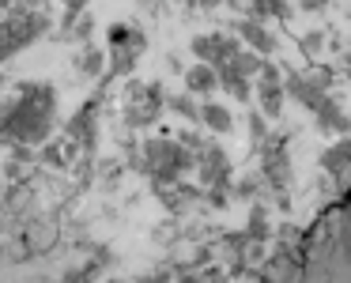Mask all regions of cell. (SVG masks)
<instances>
[{
    "instance_id": "obj_1",
    "label": "cell",
    "mask_w": 351,
    "mask_h": 283,
    "mask_svg": "<svg viewBox=\"0 0 351 283\" xmlns=\"http://www.w3.org/2000/svg\"><path fill=\"white\" fill-rule=\"evenodd\" d=\"M298 283H351V212L328 208L302 238V280Z\"/></svg>"
},
{
    "instance_id": "obj_2",
    "label": "cell",
    "mask_w": 351,
    "mask_h": 283,
    "mask_svg": "<svg viewBox=\"0 0 351 283\" xmlns=\"http://www.w3.org/2000/svg\"><path fill=\"white\" fill-rule=\"evenodd\" d=\"M57 91L49 84H23L12 106V144H42L53 132Z\"/></svg>"
},
{
    "instance_id": "obj_3",
    "label": "cell",
    "mask_w": 351,
    "mask_h": 283,
    "mask_svg": "<svg viewBox=\"0 0 351 283\" xmlns=\"http://www.w3.org/2000/svg\"><path fill=\"white\" fill-rule=\"evenodd\" d=\"M257 159H261V177H265L268 189L283 193L291 189V155H287V136L283 132H268V140L257 147Z\"/></svg>"
},
{
    "instance_id": "obj_4",
    "label": "cell",
    "mask_w": 351,
    "mask_h": 283,
    "mask_svg": "<svg viewBox=\"0 0 351 283\" xmlns=\"http://www.w3.org/2000/svg\"><path fill=\"white\" fill-rule=\"evenodd\" d=\"M167 110V91L162 84H129V106H125V125L129 129H147L159 121Z\"/></svg>"
},
{
    "instance_id": "obj_5",
    "label": "cell",
    "mask_w": 351,
    "mask_h": 283,
    "mask_svg": "<svg viewBox=\"0 0 351 283\" xmlns=\"http://www.w3.org/2000/svg\"><path fill=\"white\" fill-rule=\"evenodd\" d=\"M189 49H193V57L197 61H204V64H212V69H223V64L230 61V57L242 49V38H238L234 31H215V34H197V38L189 42Z\"/></svg>"
},
{
    "instance_id": "obj_6",
    "label": "cell",
    "mask_w": 351,
    "mask_h": 283,
    "mask_svg": "<svg viewBox=\"0 0 351 283\" xmlns=\"http://www.w3.org/2000/svg\"><path fill=\"white\" fill-rule=\"evenodd\" d=\"M253 91H257V110H261L265 117H280V114H283V102H287V87H283V72L276 69L272 61L261 64Z\"/></svg>"
},
{
    "instance_id": "obj_7",
    "label": "cell",
    "mask_w": 351,
    "mask_h": 283,
    "mask_svg": "<svg viewBox=\"0 0 351 283\" xmlns=\"http://www.w3.org/2000/svg\"><path fill=\"white\" fill-rule=\"evenodd\" d=\"M310 114H313L317 132H325V136H348V132H351V117L343 114V106H340V99H336V95H325V99L310 110Z\"/></svg>"
},
{
    "instance_id": "obj_8",
    "label": "cell",
    "mask_w": 351,
    "mask_h": 283,
    "mask_svg": "<svg viewBox=\"0 0 351 283\" xmlns=\"http://www.w3.org/2000/svg\"><path fill=\"white\" fill-rule=\"evenodd\" d=\"M234 34L242 38V46L245 49H253V53H261L268 61V57L280 49V38H276L272 31H268L261 19H234Z\"/></svg>"
},
{
    "instance_id": "obj_9",
    "label": "cell",
    "mask_w": 351,
    "mask_h": 283,
    "mask_svg": "<svg viewBox=\"0 0 351 283\" xmlns=\"http://www.w3.org/2000/svg\"><path fill=\"white\" fill-rule=\"evenodd\" d=\"M144 49H147V34L144 31H132L129 46L110 49V76H132V69H136V61H140Z\"/></svg>"
},
{
    "instance_id": "obj_10",
    "label": "cell",
    "mask_w": 351,
    "mask_h": 283,
    "mask_svg": "<svg viewBox=\"0 0 351 283\" xmlns=\"http://www.w3.org/2000/svg\"><path fill=\"white\" fill-rule=\"evenodd\" d=\"M182 84L189 95H197V99H208L212 91H219V69H212V64L197 61L193 69L182 72Z\"/></svg>"
},
{
    "instance_id": "obj_11",
    "label": "cell",
    "mask_w": 351,
    "mask_h": 283,
    "mask_svg": "<svg viewBox=\"0 0 351 283\" xmlns=\"http://www.w3.org/2000/svg\"><path fill=\"white\" fill-rule=\"evenodd\" d=\"M321 170L325 174H332V177H343L351 170V136H343L340 144H332V147H325L321 151Z\"/></svg>"
},
{
    "instance_id": "obj_12",
    "label": "cell",
    "mask_w": 351,
    "mask_h": 283,
    "mask_svg": "<svg viewBox=\"0 0 351 283\" xmlns=\"http://www.w3.org/2000/svg\"><path fill=\"white\" fill-rule=\"evenodd\" d=\"M200 125L212 129L215 136H227V132L234 129V117H230V110L219 106V102H204V106H200Z\"/></svg>"
},
{
    "instance_id": "obj_13",
    "label": "cell",
    "mask_w": 351,
    "mask_h": 283,
    "mask_svg": "<svg viewBox=\"0 0 351 283\" xmlns=\"http://www.w3.org/2000/svg\"><path fill=\"white\" fill-rule=\"evenodd\" d=\"M76 72H80V76H95V79H99L102 72H106V53H102L95 42H84L80 53H76Z\"/></svg>"
},
{
    "instance_id": "obj_14",
    "label": "cell",
    "mask_w": 351,
    "mask_h": 283,
    "mask_svg": "<svg viewBox=\"0 0 351 283\" xmlns=\"http://www.w3.org/2000/svg\"><path fill=\"white\" fill-rule=\"evenodd\" d=\"M219 87H223V91H227L234 102H250V99H253V84H250L245 76H238L230 64H223V69H219Z\"/></svg>"
},
{
    "instance_id": "obj_15",
    "label": "cell",
    "mask_w": 351,
    "mask_h": 283,
    "mask_svg": "<svg viewBox=\"0 0 351 283\" xmlns=\"http://www.w3.org/2000/svg\"><path fill=\"white\" fill-rule=\"evenodd\" d=\"M245 234H250L253 242H268V238H272V219H268V208L265 204H253L250 208V227H245Z\"/></svg>"
},
{
    "instance_id": "obj_16",
    "label": "cell",
    "mask_w": 351,
    "mask_h": 283,
    "mask_svg": "<svg viewBox=\"0 0 351 283\" xmlns=\"http://www.w3.org/2000/svg\"><path fill=\"white\" fill-rule=\"evenodd\" d=\"M106 260H110V253L102 249V253H99V257H95V260H87L84 268H76V272H69V275H64L61 283H95V280H99V275H102V268H106Z\"/></svg>"
},
{
    "instance_id": "obj_17",
    "label": "cell",
    "mask_w": 351,
    "mask_h": 283,
    "mask_svg": "<svg viewBox=\"0 0 351 283\" xmlns=\"http://www.w3.org/2000/svg\"><path fill=\"white\" fill-rule=\"evenodd\" d=\"M253 4V19L268 23V19H287L291 16V4L287 0H250Z\"/></svg>"
},
{
    "instance_id": "obj_18",
    "label": "cell",
    "mask_w": 351,
    "mask_h": 283,
    "mask_svg": "<svg viewBox=\"0 0 351 283\" xmlns=\"http://www.w3.org/2000/svg\"><path fill=\"white\" fill-rule=\"evenodd\" d=\"M167 110H174L178 117L185 121H200V106H197V95L182 91V95H167Z\"/></svg>"
},
{
    "instance_id": "obj_19",
    "label": "cell",
    "mask_w": 351,
    "mask_h": 283,
    "mask_svg": "<svg viewBox=\"0 0 351 283\" xmlns=\"http://www.w3.org/2000/svg\"><path fill=\"white\" fill-rule=\"evenodd\" d=\"M91 34H95V16L84 12L69 31H61V42H80V46H84V42H91Z\"/></svg>"
},
{
    "instance_id": "obj_20",
    "label": "cell",
    "mask_w": 351,
    "mask_h": 283,
    "mask_svg": "<svg viewBox=\"0 0 351 283\" xmlns=\"http://www.w3.org/2000/svg\"><path fill=\"white\" fill-rule=\"evenodd\" d=\"M250 140H253V151L268 140V117L261 114V110H253V114H250Z\"/></svg>"
},
{
    "instance_id": "obj_21",
    "label": "cell",
    "mask_w": 351,
    "mask_h": 283,
    "mask_svg": "<svg viewBox=\"0 0 351 283\" xmlns=\"http://www.w3.org/2000/svg\"><path fill=\"white\" fill-rule=\"evenodd\" d=\"M298 49H302L306 57H317L321 49H325V34H321V31H310V34H302V38H298Z\"/></svg>"
},
{
    "instance_id": "obj_22",
    "label": "cell",
    "mask_w": 351,
    "mask_h": 283,
    "mask_svg": "<svg viewBox=\"0 0 351 283\" xmlns=\"http://www.w3.org/2000/svg\"><path fill=\"white\" fill-rule=\"evenodd\" d=\"M261 185H265V177H261V174H250V177H242V182L234 185V193H238L242 200H253V197L261 193Z\"/></svg>"
},
{
    "instance_id": "obj_23",
    "label": "cell",
    "mask_w": 351,
    "mask_h": 283,
    "mask_svg": "<svg viewBox=\"0 0 351 283\" xmlns=\"http://www.w3.org/2000/svg\"><path fill=\"white\" fill-rule=\"evenodd\" d=\"M84 8H87V0H69V4H64V16H61V31H69V27L84 16Z\"/></svg>"
},
{
    "instance_id": "obj_24",
    "label": "cell",
    "mask_w": 351,
    "mask_h": 283,
    "mask_svg": "<svg viewBox=\"0 0 351 283\" xmlns=\"http://www.w3.org/2000/svg\"><path fill=\"white\" fill-rule=\"evenodd\" d=\"M42 159H46L49 167H64V162H69V155H64V147H57V144H46V151H42Z\"/></svg>"
},
{
    "instance_id": "obj_25",
    "label": "cell",
    "mask_w": 351,
    "mask_h": 283,
    "mask_svg": "<svg viewBox=\"0 0 351 283\" xmlns=\"http://www.w3.org/2000/svg\"><path fill=\"white\" fill-rule=\"evenodd\" d=\"M136 283H174V275L167 272V268H159V272H152V275H144V280H136Z\"/></svg>"
},
{
    "instance_id": "obj_26",
    "label": "cell",
    "mask_w": 351,
    "mask_h": 283,
    "mask_svg": "<svg viewBox=\"0 0 351 283\" xmlns=\"http://www.w3.org/2000/svg\"><path fill=\"white\" fill-rule=\"evenodd\" d=\"M302 8L306 12H321V8H328V0H302Z\"/></svg>"
},
{
    "instance_id": "obj_27",
    "label": "cell",
    "mask_w": 351,
    "mask_h": 283,
    "mask_svg": "<svg viewBox=\"0 0 351 283\" xmlns=\"http://www.w3.org/2000/svg\"><path fill=\"white\" fill-rule=\"evenodd\" d=\"M193 4H200V8H215V4H223V0H193Z\"/></svg>"
},
{
    "instance_id": "obj_28",
    "label": "cell",
    "mask_w": 351,
    "mask_h": 283,
    "mask_svg": "<svg viewBox=\"0 0 351 283\" xmlns=\"http://www.w3.org/2000/svg\"><path fill=\"white\" fill-rule=\"evenodd\" d=\"M227 4H242V0H227Z\"/></svg>"
},
{
    "instance_id": "obj_29",
    "label": "cell",
    "mask_w": 351,
    "mask_h": 283,
    "mask_svg": "<svg viewBox=\"0 0 351 283\" xmlns=\"http://www.w3.org/2000/svg\"><path fill=\"white\" fill-rule=\"evenodd\" d=\"M0 84H4V76H0Z\"/></svg>"
},
{
    "instance_id": "obj_30",
    "label": "cell",
    "mask_w": 351,
    "mask_h": 283,
    "mask_svg": "<svg viewBox=\"0 0 351 283\" xmlns=\"http://www.w3.org/2000/svg\"><path fill=\"white\" fill-rule=\"evenodd\" d=\"M348 64H351V57H348Z\"/></svg>"
},
{
    "instance_id": "obj_31",
    "label": "cell",
    "mask_w": 351,
    "mask_h": 283,
    "mask_svg": "<svg viewBox=\"0 0 351 283\" xmlns=\"http://www.w3.org/2000/svg\"><path fill=\"white\" fill-rule=\"evenodd\" d=\"M348 212H351V204H348Z\"/></svg>"
},
{
    "instance_id": "obj_32",
    "label": "cell",
    "mask_w": 351,
    "mask_h": 283,
    "mask_svg": "<svg viewBox=\"0 0 351 283\" xmlns=\"http://www.w3.org/2000/svg\"><path fill=\"white\" fill-rule=\"evenodd\" d=\"M0 102H4V99H0Z\"/></svg>"
}]
</instances>
